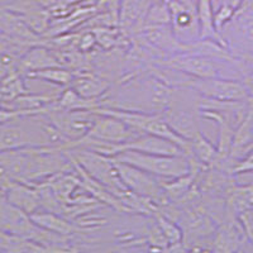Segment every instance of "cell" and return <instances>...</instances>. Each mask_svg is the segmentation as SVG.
Wrapping results in <instances>:
<instances>
[{"instance_id": "6da1fadb", "label": "cell", "mask_w": 253, "mask_h": 253, "mask_svg": "<svg viewBox=\"0 0 253 253\" xmlns=\"http://www.w3.org/2000/svg\"><path fill=\"white\" fill-rule=\"evenodd\" d=\"M175 87L142 69L122 76L100 100V108L164 114L173 100Z\"/></svg>"}, {"instance_id": "7a4b0ae2", "label": "cell", "mask_w": 253, "mask_h": 253, "mask_svg": "<svg viewBox=\"0 0 253 253\" xmlns=\"http://www.w3.org/2000/svg\"><path fill=\"white\" fill-rule=\"evenodd\" d=\"M155 63H161L195 79H228L242 81L247 72L245 62L238 58H220L195 53L173 55Z\"/></svg>"}, {"instance_id": "3957f363", "label": "cell", "mask_w": 253, "mask_h": 253, "mask_svg": "<svg viewBox=\"0 0 253 253\" xmlns=\"http://www.w3.org/2000/svg\"><path fill=\"white\" fill-rule=\"evenodd\" d=\"M200 95L189 87H175L173 100L164 113V118L171 129L185 141H193L200 128Z\"/></svg>"}, {"instance_id": "277c9868", "label": "cell", "mask_w": 253, "mask_h": 253, "mask_svg": "<svg viewBox=\"0 0 253 253\" xmlns=\"http://www.w3.org/2000/svg\"><path fill=\"white\" fill-rule=\"evenodd\" d=\"M113 160L124 162L151 175L162 181H169L193 172L194 166L189 156H162L142 153L137 151H124L112 157Z\"/></svg>"}, {"instance_id": "5b68a950", "label": "cell", "mask_w": 253, "mask_h": 253, "mask_svg": "<svg viewBox=\"0 0 253 253\" xmlns=\"http://www.w3.org/2000/svg\"><path fill=\"white\" fill-rule=\"evenodd\" d=\"M221 44L238 60L253 58V0H245L219 31Z\"/></svg>"}, {"instance_id": "8992f818", "label": "cell", "mask_w": 253, "mask_h": 253, "mask_svg": "<svg viewBox=\"0 0 253 253\" xmlns=\"http://www.w3.org/2000/svg\"><path fill=\"white\" fill-rule=\"evenodd\" d=\"M65 151L84 172L94 178L95 181L107 187L110 193L114 194L118 199L128 190L122 181L112 157L87 150V148H80V147Z\"/></svg>"}, {"instance_id": "52a82bcc", "label": "cell", "mask_w": 253, "mask_h": 253, "mask_svg": "<svg viewBox=\"0 0 253 253\" xmlns=\"http://www.w3.org/2000/svg\"><path fill=\"white\" fill-rule=\"evenodd\" d=\"M95 112L98 114H107L119 118L130 126L132 128L138 130L142 134H151L167 138L170 141H173L181 147L182 150L189 156L190 142L180 138L172 129H171L169 124L165 121L162 114H150V113H139V112H126V110H118V109H110V108H99Z\"/></svg>"}, {"instance_id": "ba28073f", "label": "cell", "mask_w": 253, "mask_h": 253, "mask_svg": "<svg viewBox=\"0 0 253 253\" xmlns=\"http://www.w3.org/2000/svg\"><path fill=\"white\" fill-rule=\"evenodd\" d=\"M113 161L115 162L122 181L129 191L142 196V198L150 199L157 207L160 205L166 207L170 203L166 193H165L164 186H162V182H164L162 180L146 172V171L139 170L137 167L124 164V162L115 161V160Z\"/></svg>"}, {"instance_id": "9c48e42d", "label": "cell", "mask_w": 253, "mask_h": 253, "mask_svg": "<svg viewBox=\"0 0 253 253\" xmlns=\"http://www.w3.org/2000/svg\"><path fill=\"white\" fill-rule=\"evenodd\" d=\"M44 115L67 141L76 142L90 132L99 114L95 110L61 109L56 103Z\"/></svg>"}, {"instance_id": "30bf717a", "label": "cell", "mask_w": 253, "mask_h": 253, "mask_svg": "<svg viewBox=\"0 0 253 253\" xmlns=\"http://www.w3.org/2000/svg\"><path fill=\"white\" fill-rule=\"evenodd\" d=\"M171 17V27L181 43H194L200 38L196 1L198 0H166Z\"/></svg>"}, {"instance_id": "8fae6325", "label": "cell", "mask_w": 253, "mask_h": 253, "mask_svg": "<svg viewBox=\"0 0 253 253\" xmlns=\"http://www.w3.org/2000/svg\"><path fill=\"white\" fill-rule=\"evenodd\" d=\"M202 98L220 101H247L251 96L241 81L228 79H195L191 78L186 86Z\"/></svg>"}, {"instance_id": "7c38bea8", "label": "cell", "mask_w": 253, "mask_h": 253, "mask_svg": "<svg viewBox=\"0 0 253 253\" xmlns=\"http://www.w3.org/2000/svg\"><path fill=\"white\" fill-rule=\"evenodd\" d=\"M248 241L245 228L238 218L220 223L211 239V253H237Z\"/></svg>"}, {"instance_id": "4fadbf2b", "label": "cell", "mask_w": 253, "mask_h": 253, "mask_svg": "<svg viewBox=\"0 0 253 253\" xmlns=\"http://www.w3.org/2000/svg\"><path fill=\"white\" fill-rule=\"evenodd\" d=\"M112 86V81L107 80L98 74H94V71H90V70L74 72V79L70 84V87L75 90L80 96L99 101L109 91Z\"/></svg>"}, {"instance_id": "5bb4252c", "label": "cell", "mask_w": 253, "mask_h": 253, "mask_svg": "<svg viewBox=\"0 0 253 253\" xmlns=\"http://www.w3.org/2000/svg\"><path fill=\"white\" fill-rule=\"evenodd\" d=\"M5 199L10 204L19 208L27 214H33L42 208L41 195L37 186L19 181L9 182L6 186Z\"/></svg>"}, {"instance_id": "9a60e30c", "label": "cell", "mask_w": 253, "mask_h": 253, "mask_svg": "<svg viewBox=\"0 0 253 253\" xmlns=\"http://www.w3.org/2000/svg\"><path fill=\"white\" fill-rule=\"evenodd\" d=\"M56 66H62V65L58 61L56 52L46 44L31 47L24 52V55L20 57L19 61V71L23 75L32 71Z\"/></svg>"}, {"instance_id": "2e32d148", "label": "cell", "mask_w": 253, "mask_h": 253, "mask_svg": "<svg viewBox=\"0 0 253 253\" xmlns=\"http://www.w3.org/2000/svg\"><path fill=\"white\" fill-rule=\"evenodd\" d=\"M31 219L42 229L60 234V236L74 237L78 234H84L83 230L74 221L61 214L48 211V210H38L36 213L31 214Z\"/></svg>"}, {"instance_id": "e0dca14e", "label": "cell", "mask_w": 253, "mask_h": 253, "mask_svg": "<svg viewBox=\"0 0 253 253\" xmlns=\"http://www.w3.org/2000/svg\"><path fill=\"white\" fill-rule=\"evenodd\" d=\"M225 207L229 218L253 209V185H232L225 195Z\"/></svg>"}, {"instance_id": "ac0fdd59", "label": "cell", "mask_w": 253, "mask_h": 253, "mask_svg": "<svg viewBox=\"0 0 253 253\" xmlns=\"http://www.w3.org/2000/svg\"><path fill=\"white\" fill-rule=\"evenodd\" d=\"M24 78L31 79V80L46 81L51 85H56L60 89H66L70 86V84L74 79V71L63 66H56L28 72L24 75Z\"/></svg>"}, {"instance_id": "d6986e66", "label": "cell", "mask_w": 253, "mask_h": 253, "mask_svg": "<svg viewBox=\"0 0 253 253\" xmlns=\"http://www.w3.org/2000/svg\"><path fill=\"white\" fill-rule=\"evenodd\" d=\"M196 13H198L199 27H200V38L220 42V37H219V33L214 24V10L211 0H198L196 1Z\"/></svg>"}, {"instance_id": "ffe728a7", "label": "cell", "mask_w": 253, "mask_h": 253, "mask_svg": "<svg viewBox=\"0 0 253 253\" xmlns=\"http://www.w3.org/2000/svg\"><path fill=\"white\" fill-rule=\"evenodd\" d=\"M24 80H26V78L19 70L10 72V74H8V75L1 79V81H0V94L3 96V105L10 103L14 99L22 96V95L31 92L27 89Z\"/></svg>"}, {"instance_id": "44dd1931", "label": "cell", "mask_w": 253, "mask_h": 253, "mask_svg": "<svg viewBox=\"0 0 253 253\" xmlns=\"http://www.w3.org/2000/svg\"><path fill=\"white\" fill-rule=\"evenodd\" d=\"M80 253H148L146 247L129 246L113 241H99L79 245Z\"/></svg>"}, {"instance_id": "7402d4cb", "label": "cell", "mask_w": 253, "mask_h": 253, "mask_svg": "<svg viewBox=\"0 0 253 253\" xmlns=\"http://www.w3.org/2000/svg\"><path fill=\"white\" fill-rule=\"evenodd\" d=\"M57 107L66 110H96L100 108V101L83 98L69 86L61 92Z\"/></svg>"}, {"instance_id": "603a6c76", "label": "cell", "mask_w": 253, "mask_h": 253, "mask_svg": "<svg viewBox=\"0 0 253 253\" xmlns=\"http://www.w3.org/2000/svg\"><path fill=\"white\" fill-rule=\"evenodd\" d=\"M155 219L157 221L158 227L164 233L165 238L169 242V245H175V243H180L184 239V233L180 225L176 224V221L170 219L169 216L164 215L160 211L155 214Z\"/></svg>"}, {"instance_id": "cb8c5ba5", "label": "cell", "mask_w": 253, "mask_h": 253, "mask_svg": "<svg viewBox=\"0 0 253 253\" xmlns=\"http://www.w3.org/2000/svg\"><path fill=\"white\" fill-rule=\"evenodd\" d=\"M253 171V150L250 151L245 157L239 160L236 165H234L233 170H232V175H241V173L252 172Z\"/></svg>"}]
</instances>
